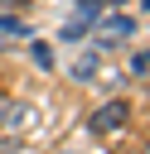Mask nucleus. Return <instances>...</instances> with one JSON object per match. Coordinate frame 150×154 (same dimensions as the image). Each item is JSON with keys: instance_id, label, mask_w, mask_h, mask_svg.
<instances>
[{"instance_id": "nucleus-1", "label": "nucleus", "mask_w": 150, "mask_h": 154, "mask_svg": "<svg viewBox=\"0 0 150 154\" xmlns=\"http://www.w3.org/2000/svg\"><path fill=\"white\" fill-rule=\"evenodd\" d=\"M126 111H131L126 101H106V106H102V111L92 116V130H116V125L126 120Z\"/></svg>"}, {"instance_id": "nucleus-9", "label": "nucleus", "mask_w": 150, "mask_h": 154, "mask_svg": "<svg viewBox=\"0 0 150 154\" xmlns=\"http://www.w3.org/2000/svg\"><path fill=\"white\" fill-rule=\"evenodd\" d=\"M145 154H150V149H145Z\"/></svg>"}, {"instance_id": "nucleus-7", "label": "nucleus", "mask_w": 150, "mask_h": 154, "mask_svg": "<svg viewBox=\"0 0 150 154\" xmlns=\"http://www.w3.org/2000/svg\"><path fill=\"white\" fill-rule=\"evenodd\" d=\"M0 34H29V29H24L19 19H0Z\"/></svg>"}, {"instance_id": "nucleus-5", "label": "nucleus", "mask_w": 150, "mask_h": 154, "mask_svg": "<svg viewBox=\"0 0 150 154\" xmlns=\"http://www.w3.org/2000/svg\"><path fill=\"white\" fill-rule=\"evenodd\" d=\"M87 29H92V24H87V19H73V24H68V29H63V38H73V43H77V38H82V34H87Z\"/></svg>"}, {"instance_id": "nucleus-4", "label": "nucleus", "mask_w": 150, "mask_h": 154, "mask_svg": "<svg viewBox=\"0 0 150 154\" xmlns=\"http://www.w3.org/2000/svg\"><path fill=\"white\" fill-rule=\"evenodd\" d=\"M97 14H102V0H77V19H87V24H92Z\"/></svg>"}, {"instance_id": "nucleus-2", "label": "nucleus", "mask_w": 150, "mask_h": 154, "mask_svg": "<svg viewBox=\"0 0 150 154\" xmlns=\"http://www.w3.org/2000/svg\"><path fill=\"white\" fill-rule=\"evenodd\" d=\"M126 34H135V19H131V14H111V19L102 24V43H121Z\"/></svg>"}, {"instance_id": "nucleus-6", "label": "nucleus", "mask_w": 150, "mask_h": 154, "mask_svg": "<svg viewBox=\"0 0 150 154\" xmlns=\"http://www.w3.org/2000/svg\"><path fill=\"white\" fill-rule=\"evenodd\" d=\"M34 63H39V67H53V48H48V43H34Z\"/></svg>"}, {"instance_id": "nucleus-3", "label": "nucleus", "mask_w": 150, "mask_h": 154, "mask_svg": "<svg viewBox=\"0 0 150 154\" xmlns=\"http://www.w3.org/2000/svg\"><path fill=\"white\" fill-rule=\"evenodd\" d=\"M92 72H97V53H82L77 67H73V77H77V82H92Z\"/></svg>"}, {"instance_id": "nucleus-8", "label": "nucleus", "mask_w": 150, "mask_h": 154, "mask_svg": "<svg viewBox=\"0 0 150 154\" xmlns=\"http://www.w3.org/2000/svg\"><path fill=\"white\" fill-rule=\"evenodd\" d=\"M135 72H150V53H135V63H131Z\"/></svg>"}]
</instances>
